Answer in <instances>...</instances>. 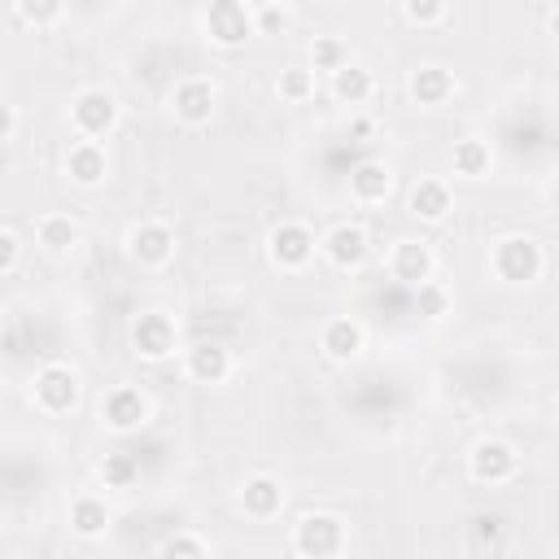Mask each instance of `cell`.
I'll return each mask as SVG.
<instances>
[{"label": "cell", "instance_id": "27", "mask_svg": "<svg viewBox=\"0 0 559 559\" xmlns=\"http://www.w3.org/2000/svg\"><path fill=\"white\" fill-rule=\"evenodd\" d=\"M100 480H105L109 489H131V485L140 480V463H135L131 454H105V463H100Z\"/></svg>", "mask_w": 559, "mask_h": 559}, {"label": "cell", "instance_id": "35", "mask_svg": "<svg viewBox=\"0 0 559 559\" xmlns=\"http://www.w3.org/2000/svg\"><path fill=\"white\" fill-rule=\"evenodd\" d=\"M0 140L13 144L17 140V105H4V118H0Z\"/></svg>", "mask_w": 559, "mask_h": 559}, {"label": "cell", "instance_id": "10", "mask_svg": "<svg viewBox=\"0 0 559 559\" xmlns=\"http://www.w3.org/2000/svg\"><path fill=\"white\" fill-rule=\"evenodd\" d=\"M319 253L336 266V271H358L367 258H371V240L358 223H336L323 240H319Z\"/></svg>", "mask_w": 559, "mask_h": 559}, {"label": "cell", "instance_id": "2", "mask_svg": "<svg viewBox=\"0 0 559 559\" xmlns=\"http://www.w3.org/2000/svg\"><path fill=\"white\" fill-rule=\"evenodd\" d=\"M31 397L44 415H66L79 406V371L66 367V362H48L35 371L31 380Z\"/></svg>", "mask_w": 559, "mask_h": 559}, {"label": "cell", "instance_id": "15", "mask_svg": "<svg viewBox=\"0 0 559 559\" xmlns=\"http://www.w3.org/2000/svg\"><path fill=\"white\" fill-rule=\"evenodd\" d=\"M406 92H411V100L419 105V109H437V105H445L450 96H454V74L445 70V66H419V70H411V79H406Z\"/></svg>", "mask_w": 559, "mask_h": 559}, {"label": "cell", "instance_id": "12", "mask_svg": "<svg viewBox=\"0 0 559 559\" xmlns=\"http://www.w3.org/2000/svg\"><path fill=\"white\" fill-rule=\"evenodd\" d=\"M100 419H105L109 432H135V428L148 419V402H144L140 389L118 384V389L105 393V402H100Z\"/></svg>", "mask_w": 559, "mask_h": 559}, {"label": "cell", "instance_id": "9", "mask_svg": "<svg viewBox=\"0 0 559 559\" xmlns=\"http://www.w3.org/2000/svg\"><path fill=\"white\" fill-rule=\"evenodd\" d=\"M127 253H131L135 266L157 271V266H166V262L175 258V231H170L166 223H157V218L135 223V227L127 231Z\"/></svg>", "mask_w": 559, "mask_h": 559}, {"label": "cell", "instance_id": "6", "mask_svg": "<svg viewBox=\"0 0 559 559\" xmlns=\"http://www.w3.org/2000/svg\"><path fill=\"white\" fill-rule=\"evenodd\" d=\"M175 341H179V332H175V319H170V314H162V310H140V314L131 319V349H135L140 358L162 362V358L175 354Z\"/></svg>", "mask_w": 559, "mask_h": 559}, {"label": "cell", "instance_id": "4", "mask_svg": "<svg viewBox=\"0 0 559 559\" xmlns=\"http://www.w3.org/2000/svg\"><path fill=\"white\" fill-rule=\"evenodd\" d=\"M114 122H118V100H114V92H105V87H83V92L70 100V127H74L83 140L109 135Z\"/></svg>", "mask_w": 559, "mask_h": 559}, {"label": "cell", "instance_id": "33", "mask_svg": "<svg viewBox=\"0 0 559 559\" xmlns=\"http://www.w3.org/2000/svg\"><path fill=\"white\" fill-rule=\"evenodd\" d=\"M284 26H288L284 4H262V9L253 13V31H262V35H280Z\"/></svg>", "mask_w": 559, "mask_h": 559}, {"label": "cell", "instance_id": "29", "mask_svg": "<svg viewBox=\"0 0 559 559\" xmlns=\"http://www.w3.org/2000/svg\"><path fill=\"white\" fill-rule=\"evenodd\" d=\"M415 310H419L424 319H441V314L450 310V293H445L437 280H424V284H415Z\"/></svg>", "mask_w": 559, "mask_h": 559}, {"label": "cell", "instance_id": "32", "mask_svg": "<svg viewBox=\"0 0 559 559\" xmlns=\"http://www.w3.org/2000/svg\"><path fill=\"white\" fill-rule=\"evenodd\" d=\"M162 555H170V559H179V555L201 559V555H210V542H201V537H192V533H175V537L162 542Z\"/></svg>", "mask_w": 559, "mask_h": 559}, {"label": "cell", "instance_id": "11", "mask_svg": "<svg viewBox=\"0 0 559 559\" xmlns=\"http://www.w3.org/2000/svg\"><path fill=\"white\" fill-rule=\"evenodd\" d=\"M214 105H218V92L210 79H183L175 83L170 92V114L183 122V127H205L214 118Z\"/></svg>", "mask_w": 559, "mask_h": 559}, {"label": "cell", "instance_id": "21", "mask_svg": "<svg viewBox=\"0 0 559 559\" xmlns=\"http://www.w3.org/2000/svg\"><path fill=\"white\" fill-rule=\"evenodd\" d=\"M371 92H376L371 70H362V66H354V61H345V66L332 74V96H336L341 105H367Z\"/></svg>", "mask_w": 559, "mask_h": 559}, {"label": "cell", "instance_id": "7", "mask_svg": "<svg viewBox=\"0 0 559 559\" xmlns=\"http://www.w3.org/2000/svg\"><path fill=\"white\" fill-rule=\"evenodd\" d=\"M515 467H520L515 445L511 441H498V437L476 441L472 454H467V472H472L476 485H507L515 476Z\"/></svg>", "mask_w": 559, "mask_h": 559}, {"label": "cell", "instance_id": "30", "mask_svg": "<svg viewBox=\"0 0 559 559\" xmlns=\"http://www.w3.org/2000/svg\"><path fill=\"white\" fill-rule=\"evenodd\" d=\"M502 533H507V520L502 515H476L472 520V550H498L502 546Z\"/></svg>", "mask_w": 559, "mask_h": 559}, {"label": "cell", "instance_id": "1", "mask_svg": "<svg viewBox=\"0 0 559 559\" xmlns=\"http://www.w3.org/2000/svg\"><path fill=\"white\" fill-rule=\"evenodd\" d=\"M489 266H493V275H498L502 284H533V280L542 275L546 258H542V245H537L533 236H502V240L493 245Z\"/></svg>", "mask_w": 559, "mask_h": 559}, {"label": "cell", "instance_id": "37", "mask_svg": "<svg viewBox=\"0 0 559 559\" xmlns=\"http://www.w3.org/2000/svg\"><path fill=\"white\" fill-rule=\"evenodd\" d=\"M262 4H293V0H262Z\"/></svg>", "mask_w": 559, "mask_h": 559}, {"label": "cell", "instance_id": "38", "mask_svg": "<svg viewBox=\"0 0 559 559\" xmlns=\"http://www.w3.org/2000/svg\"><path fill=\"white\" fill-rule=\"evenodd\" d=\"M555 415H559V402H555Z\"/></svg>", "mask_w": 559, "mask_h": 559}, {"label": "cell", "instance_id": "34", "mask_svg": "<svg viewBox=\"0 0 559 559\" xmlns=\"http://www.w3.org/2000/svg\"><path fill=\"white\" fill-rule=\"evenodd\" d=\"M17 258H22V240L13 227L0 231V275H13L17 271Z\"/></svg>", "mask_w": 559, "mask_h": 559}, {"label": "cell", "instance_id": "14", "mask_svg": "<svg viewBox=\"0 0 559 559\" xmlns=\"http://www.w3.org/2000/svg\"><path fill=\"white\" fill-rule=\"evenodd\" d=\"M105 175H109V157L96 140H79V144L66 148V179L70 183L96 188V183H105Z\"/></svg>", "mask_w": 559, "mask_h": 559}, {"label": "cell", "instance_id": "17", "mask_svg": "<svg viewBox=\"0 0 559 559\" xmlns=\"http://www.w3.org/2000/svg\"><path fill=\"white\" fill-rule=\"evenodd\" d=\"M367 336H362V323L358 319H328L323 332H319V349L332 358V362H354L362 354Z\"/></svg>", "mask_w": 559, "mask_h": 559}, {"label": "cell", "instance_id": "25", "mask_svg": "<svg viewBox=\"0 0 559 559\" xmlns=\"http://www.w3.org/2000/svg\"><path fill=\"white\" fill-rule=\"evenodd\" d=\"M275 92H280V100H288V105H301V100H310V96H314V70H301V66H288V70H280V79H275Z\"/></svg>", "mask_w": 559, "mask_h": 559}, {"label": "cell", "instance_id": "24", "mask_svg": "<svg viewBox=\"0 0 559 559\" xmlns=\"http://www.w3.org/2000/svg\"><path fill=\"white\" fill-rule=\"evenodd\" d=\"M70 528H74L79 537H100V533L109 528V507H105V498H92V493L74 498V502H70Z\"/></svg>", "mask_w": 559, "mask_h": 559}, {"label": "cell", "instance_id": "19", "mask_svg": "<svg viewBox=\"0 0 559 559\" xmlns=\"http://www.w3.org/2000/svg\"><path fill=\"white\" fill-rule=\"evenodd\" d=\"M389 192H393V170H389V162L367 157V162H358V166L349 170V197H354V201L380 205Z\"/></svg>", "mask_w": 559, "mask_h": 559}, {"label": "cell", "instance_id": "18", "mask_svg": "<svg viewBox=\"0 0 559 559\" xmlns=\"http://www.w3.org/2000/svg\"><path fill=\"white\" fill-rule=\"evenodd\" d=\"M240 507H245L249 520H275L280 507H284V485H280L275 476L258 472V476H249V480L240 485Z\"/></svg>", "mask_w": 559, "mask_h": 559}, {"label": "cell", "instance_id": "36", "mask_svg": "<svg viewBox=\"0 0 559 559\" xmlns=\"http://www.w3.org/2000/svg\"><path fill=\"white\" fill-rule=\"evenodd\" d=\"M550 35H555V39H559V9H555V13H550Z\"/></svg>", "mask_w": 559, "mask_h": 559}, {"label": "cell", "instance_id": "16", "mask_svg": "<svg viewBox=\"0 0 559 559\" xmlns=\"http://www.w3.org/2000/svg\"><path fill=\"white\" fill-rule=\"evenodd\" d=\"M389 271H393V280L415 288V284L432 280V249L424 240H397L393 253H389Z\"/></svg>", "mask_w": 559, "mask_h": 559}, {"label": "cell", "instance_id": "28", "mask_svg": "<svg viewBox=\"0 0 559 559\" xmlns=\"http://www.w3.org/2000/svg\"><path fill=\"white\" fill-rule=\"evenodd\" d=\"M13 9L26 26H52L66 13V0H13Z\"/></svg>", "mask_w": 559, "mask_h": 559}, {"label": "cell", "instance_id": "13", "mask_svg": "<svg viewBox=\"0 0 559 559\" xmlns=\"http://www.w3.org/2000/svg\"><path fill=\"white\" fill-rule=\"evenodd\" d=\"M183 371L197 384H223L231 376V349L223 341H197L183 358Z\"/></svg>", "mask_w": 559, "mask_h": 559}, {"label": "cell", "instance_id": "26", "mask_svg": "<svg viewBox=\"0 0 559 559\" xmlns=\"http://www.w3.org/2000/svg\"><path fill=\"white\" fill-rule=\"evenodd\" d=\"M310 61H314V70H323V74H336V70L349 61V48H345L336 35H319V39L310 44Z\"/></svg>", "mask_w": 559, "mask_h": 559}, {"label": "cell", "instance_id": "5", "mask_svg": "<svg viewBox=\"0 0 559 559\" xmlns=\"http://www.w3.org/2000/svg\"><path fill=\"white\" fill-rule=\"evenodd\" d=\"M345 546V524L328 511H310L297 520L293 528V550L306 555V559H323V555H341Z\"/></svg>", "mask_w": 559, "mask_h": 559}, {"label": "cell", "instance_id": "23", "mask_svg": "<svg viewBox=\"0 0 559 559\" xmlns=\"http://www.w3.org/2000/svg\"><path fill=\"white\" fill-rule=\"evenodd\" d=\"M35 240H39V249H48V253H70V249L79 245V223H74L70 214H44V218L35 223Z\"/></svg>", "mask_w": 559, "mask_h": 559}, {"label": "cell", "instance_id": "20", "mask_svg": "<svg viewBox=\"0 0 559 559\" xmlns=\"http://www.w3.org/2000/svg\"><path fill=\"white\" fill-rule=\"evenodd\" d=\"M450 205H454V197H450V188L441 179H419L411 188V214L424 218V223H441L450 214Z\"/></svg>", "mask_w": 559, "mask_h": 559}, {"label": "cell", "instance_id": "31", "mask_svg": "<svg viewBox=\"0 0 559 559\" xmlns=\"http://www.w3.org/2000/svg\"><path fill=\"white\" fill-rule=\"evenodd\" d=\"M402 13L415 26H437L445 17V0H402Z\"/></svg>", "mask_w": 559, "mask_h": 559}, {"label": "cell", "instance_id": "22", "mask_svg": "<svg viewBox=\"0 0 559 559\" xmlns=\"http://www.w3.org/2000/svg\"><path fill=\"white\" fill-rule=\"evenodd\" d=\"M489 144L485 140H476V135H463V140H454V148H450V166H454V175H463V179H485L489 175Z\"/></svg>", "mask_w": 559, "mask_h": 559}, {"label": "cell", "instance_id": "3", "mask_svg": "<svg viewBox=\"0 0 559 559\" xmlns=\"http://www.w3.org/2000/svg\"><path fill=\"white\" fill-rule=\"evenodd\" d=\"M314 249H319L314 231H310L306 223H297V218L275 223L271 236H266V253H271V262H275L280 271H306L310 258H314Z\"/></svg>", "mask_w": 559, "mask_h": 559}, {"label": "cell", "instance_id": "8", "mask_svg": "<svg viewBox=\"0 0 559 559\" xmlns=\"http://www.w3.org/2000/svg\"><path fill=\"white\" fill-rule=\"evenodd\" d=\"M205 35L218 48H240L253 35V13L240 0H210V9H205Z\"/></svg>", "mask_w": 559, "mask_h": 559}]
</instances>
